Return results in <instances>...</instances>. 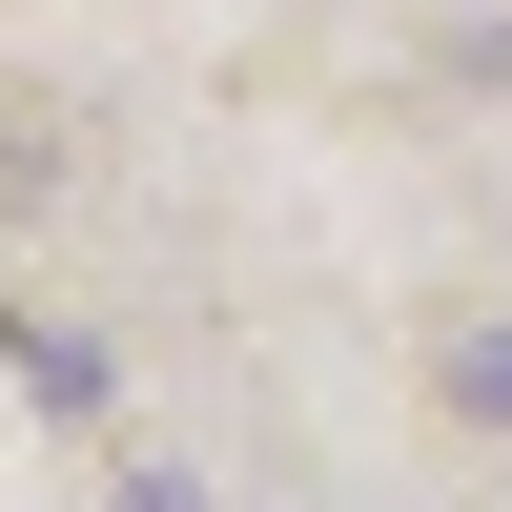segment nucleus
Here are the masks:
<instances>
[{
    "label": "nucleus",
    "instance_id": "1",
    "mask_svg": "<svg viewBox=\"0 0 512 512\" xmlns=\"http://www.w3.org/2000/svg\"><path fill=\"white\" fill-rule=\"evenodd\" d=\"M451 410H472V431H512V328H492V308L451 328Z\"/></svg>",
    "mask_w": 512,
    "mask_h": 512
},
{
    "label": "nucleus",
    "instance_id": "2",
    "mask_svg": "<svg viewBox=\"0 0 512 512\" xmlns=\"http://www.w3.org/2000/svg\"><path fill=\"white\" fill-rule=\"evenodd\" d=\"M123 512H205V492H185V472H123Z\"/></svg>",
    "mask_w": 512,
    "mask_h": 512
}]
</instances>
